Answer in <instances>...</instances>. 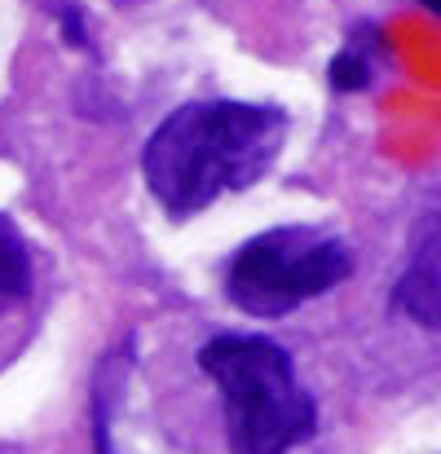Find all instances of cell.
Returning <instances> with one entry per match:
<instances>
[{
  "mask_svg": "<svg viewBox=\"0 0 441 454\" xmlns=\"http://www.w3.org/2000/svg\"><path fill=\"white\" fill-rule=\"evenodd\" d=\"M287 142V115L261 102H190L142 151L150 194L172 216H194L230 190L256 185Z\"/></svg>",
  "mask_w": 441,
  "mask_h": 454,
  "instance_id": "1",
  "label": "cell"
},
{
  "mask_svg": "<svg viewBox=\"0 0 441 454\" xmlns=\"http://www.w3.org/2000/svg\"><path fill=\"white\" fill-rule=\"evenodd\" d=\"M199 366L221 388L234 454H292L318 433V406L295 380L283 344L225 331L199 348Z\"/></svg>",
  "mask_w": 441,
  "mask_h": 454,
  "instance_id": "2",
  "label": "cell"
},
{
  "mask_svg": "<svg viewBox=\"0 0 441 454\" xmlns=\"http://www.w3.org/2000/svg\"><path fill=\"white\" fill-rule=\"evenodd\" d=\"M353 274L344 239L313 225H279L248 239L225 265V296L252 317H283L335 292Z\"/></svg>",
  "mask_w": 441,
  "mask_h": 454,
  "instance_id": "3",
  "label": "cell"
},
{
  "mask_svg": "<svg viewBox=\"0 0 441 454\" xmlns=\"http://www.w3.org/2000/svg\"><path fill=\"white\" fill-rule=\"evenodd\" d=\"M31 296V252L9 216H0V313Z\"/></svg>",
  "mask_w": 441,
  "mask_h": 454,
  "instance_id": "4",
  "label": "cell"
},
{
  "mask_svg": "<svg viewBox=\"0 0 441 454\" xmlns=\"http://www.w3.org/2000/svg\"><path fill=\"white\" fill-rule=\"evenodd\" d=\"M398 301L406 304L424 326H433V322H437V256H433V243H429V256H420V261H415V270L402 278Z\"/></svg>",
  "mask_w": 441,
  "mask_h": 454,
  "instance_id": "5",
  "label": "cell"
},
{
  "mask_svg": "<svg viewBox=\"0 0 441 454\" xmlns=\"http://www.w3.org/2000/svg\"><path fill=\"white\" fill-rule=\"evenodd\" d=\"M331 84L335 89H344V93H353V89H366L371 84V62H366V53L362 49H340V58L331 62Z\"/></svg>",
  "mask_w": 441,
  "mask_h": 454,
  "instance_id": "6",
  "label": "cell"
},
{
  "mask_svg": "<svg viewBox=\"0 0 441 454\" xmlns=\"http://www.w3.org/2000/svg\"><path fill=\"white\" fill-rule=\"evenodd\" d=\"M424 4H429V9H437V0H424Z\"/></svg>",
  "mask_w": 441,
  "mask_h": 454,
  "instance_id": "7",
  "label": "cell"
}]
</instances>
